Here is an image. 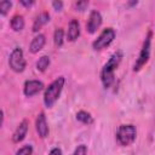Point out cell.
I'll use <instances>...</instances> for the list:
<instances>
[{
  "instance_id": "obj_1",
  "label": "cell",
  "mask_w": 155,
  "mask_h": 155,
  "mask_svg": "<svg viewBox=\"0 0 155 155\" xmlns=\"http://www.w3.org/2000/svg\"><path fill=\"white\" fill-rule=\"evenodd\" d=\"M121 59H122V52L116 51L109 57L108 62L103 65L102 71H101V80L105 88H109L111 86V84L114 82L115 70L117 69L119 64L121 63Z\"/></svg>"
},
{
  "instance_id": "obj_2",
  "label": "cell",
  "mask_w": 155,
  "mask_h": 155,
  "mask_svg": "<svg viewBox=\"0 0 155 155\" xmlns=\"http://www.w3.org/2000/svg\"><path fill=\"white\" fill-rule=\"evenodd\" d=\"M64 82H65L64 78L59 76L46 87L45 93H44V103L47 108H51L57 102V99L59 98L62 90L64 87Z\"/></svg>"
},
{
  "instance_id": "obj_3",
  "label": "cell",
  "mask_w": 155,
  "mask_h": 155,
  "mask_svg": "<svg viewBox=\"0 0 155 155\" xmlns=\"http://www.w3.org/2000/svg\"><path fill=\"white\" fill-rule=\"evenodd\" d=\"M136 136H137V130H136V126H133L132 124L120 125L116 131V140L122 147L131 145L134 142Z\"/></svg>"
},
{
  "instance_id": "obj_4",
  "label": "cell",
  "mask_w": 155,
  "mask_h": 155,
  "mask_svg": "<svg viewBox=\"0 0 155 155\" xmlns=\"http://www.w3.org/2000/svg\"><path fill=\"white\" fill-rule=\"evenodd\" d=\"M150 44H151V31H148L145 40L143 42V46L140 48V52L138 54V58L133 65V71H139L148 63L150 57Z\"/></svg>"
},
{
  "instance_id": "obj_5",
  "label": "cell",
  "mask_w": 155,
  "mask_h": 155,
  "mask_svg": "<svg viewBox=\"0 0 155 155\" xmlns=\"http://www.w3.org/2000/svg\"><path fill=\"white\" fill-rule=\"evenodd\" d=\"M8 64H10V68L16 73H22L25 69L27 62H25V58H24V54L21 47H15L12 50L10 58H8Z\"/></svg>"
},
{
  "instance_id": "obj_6",
  "label": "cell",
  "mask_w": 155,
  "mask_h": 155,
  "mask_svg": "<svg viewBox=\"0 0 155 155\" xmlns=\"http://www.w3.org/2000/svg\"><path fill=\"white\" fill-rule=\"evenodd\" d=\"M115 39V30L113 28H105L99 36L92 42V48L94 51H101L105 47H108Z\"/></svg>"
},
{
  "instance_id": "obj_7",
  "label": "cell",
  "mask_w": 155,
  "mask_h": 155,
  "mask_svg": "<svg viewBox=\"0 0 155 155\" xmlns=\"http://www.w3.org/2000/svg\"><path fill=\"white\" fill-rule=\"evenodd\" d=\"M101 24H102V15L97 10L91 11V13L88 16V19H87V23H86L87 33H90V34L96 33L97 29L101 27Z\"/></svg>"
},
{
  "instance_id": "obj_8",
  "label": "cell",
  "mask_w": 155,
  "mask_h": 155,
  "mask_svg": "<svg viewBox=\"0 0 155 155\" xmlns=\"http://www.w3.org/2000/svg\"><path fill=\"white\" fill-rule=\"evenodd\" d=\"M42 88H44V84L41 81H39V80H27L24 82L23 93L27 97H33V96L38 94Z\"/></svg>"
},
{
  "instance_id": "obj_9",
  "label": "cell",
  "mask_w": 155,
  "mask_h": 155,
  "mask_svg": "<svg viewBox=\"0 0 155 155\" xmlns=\"http://www.w3.org/2000/svg\"><path fill=\"white\" fill-rule=\"evenodd\" d=\"M35 128H36L38 134L41 138H46L48 136V125H47V121H46L45 113L41 111V113L38 114L36 120H35Z\"/></svg>"
},
{
  "instance_id": "obj_10",
  "label": "cell",
  "mask_w": 155,
  "mask_h": 155,
  "mask_svg": "<svg viewBox=\"0 0 155 155\" xmlns=\"http://www.w3.org/2000/svg\"><path fill=\"white\" fill-rule=\"evenodd\" d=\"M28 121L27 120H23L17 127H16V130H15V132H13V134H12V140H13V143H19V142H22L24 138H25V136H27V132H28Z\"/></svg>"
},
{
  "instance_id": "obj_11",
  "label": "cell",
  "mask_w": 155,
  "mask_h": 155,
  "mask_svg": "<svg viewBox=\"0 0 155 155\" xmlns=\"http://www.w3.org/2000/svg\"><path fill=\"white\" fill-rule=\"evenodd\" d=\"M45 42H46V36L44 34H38L31 40V42L29 45V51L31 53H38L39 51L42 50V47L45 46Z\"/></svg>"
},
{
  "instance_id": "obj_12",
  "label": "cell",
  "mask_w": 155,
  "mask_h": 155,
  "mask_svg": "<svg viewBox=\"0 0 155 155\" xmlns=\"http://www.w3.org/2000/svg\"><path fill=\"white\" fill-rule=\"evenodd\" d=\"M80 35V24L78 19H71L69 22L68 27V33H67V39L69 41H75Z\"/></svg>"
},
{
  "instance_id": "obj_13",
  "label": "cell",
  "mask_w": 155,
  "mask_h": 155,
  "mask_svg": "<svg viewBox=\"0 0 155 155\" xmlns=\"http://www.w3.org/2000/svg\"><path fill=\"white\" fill-rule=\"evenodd\" d=\"M50 22V13L48 12H41L39 13V16H36V18L34 19V23H33V31L34 33H38L46 23Z\"/></svg>"
},
{
  "instance_id": "obj_14",
  "label": "cell",
  "mask_w": 155,
  "mask_h": 155,
  "mask_svg": "<svg viewBox=\"0 0 155 155\" xmlns=\"http://www.w3.org/2000/svg\"><path fill=\"white\" fill-rule=\"evenodd\" d=\"M10 25H11V28H12L15 31H21V30H23V28H24V18H23V16H22V15H15V16L11 18Z\"/></svg>"
},
{
  "instance_id": "obj_15",
  "label": "cell",
  "mask_w": 155,
  "mask_h": 155,
  "mask_svg": "<svg viewBox=\"0 0 155 155\" xmlns=\"http://www.w3.org/2000/svg\"><path fill=\"white\" fill-rule=\"evenodd\" d=\"M76 120H79L80 122L85 124V125H90L93 122V117L90 113L85 111V110H80L76 113Z\"/></svg>"
},
{
  "instance_id": "obj_16",
  "label": "cell",
  "mask_w": 155,
  "mask_h": 155,
  "mask_svg": "<svg viewBox=\"0 0 155 155\" xmlns=\"http://www.w3.org/2000/svg\"><path fill=\"white\" fill-rule=\"evenodd\" d=\"M50 63H51V61H50V57H48V56H42V57H40V58L38 59V62H36V70L40 71V73L45 71V70L48 68Z\"/></svg>"
},
{
  "instance_id": "obj_17",
  "label": "cell",
  "mask_w": 155,
  "mask_h": 155,
  "mask_svg": "<svg viewBox=\"0 0 155 155\" xmlns=\"http://www.w3.org/2000/svg\"><path fill=\"white\" fill-rule=\"evenodd\" d=\"M63 40H64V31L62 28H56L54 33H53V42L56 47H61L63 45Z\"/></svg>"
},
{
  "instance_id": "obj_18",
  "label": "cell",
  "mask_w": 155,
  "mask_h": 155,
  "mask_svg": "<svg viewBox=\"0 0 155 155\" xmlns=\"http://www.w3.org/2000/svg\"><path fill=\"white\" fill-rule=\"evenodd\" d=\"M16 155H33V147L30 144L23 145L22 148H19L16 153Z\"/></svg>"
},
{
  "instance_id": "obj_19",
  "label": "cell",
  "mask_w": 155,
  "mask_h": 155,
  "mask_svg": "<svg viewBox=\"0 0 155 155\" xmlns=\"http://www.w3.org/2000/svg\"><path fill=\"white\" fill-rule=\"evenodd\" d=\"M11 6H12V2H11V1H7V0L1 1V2H0V13H1L2 16H5V15L8 12V10L11 8Z\"/></svg>"
},
{
  "instance_id": "obj_20",
  "label": "cell",
  "mask_w": 155,
  "mask_h": 155,
  "mask_svg": "<svg viewBox=\"0 0 155 155\" xmlns=\"http://www.w3.org/2000/svg\"><path fill=\"white\" fill-rule=\"evenodd\" d=\"M73 155H87V147L85 144L78 145V148L74 150Z\"/></svg>"
},
{
  "instance_id": "obj_21",
  "label": "cell",
  "mask_w": 155,
  "mask_h": 155,
  "mask_svg": "<svg viewBox=\"0 0 155 155\" xmlns=\"http://www.w3.org/2000/svg\"><path fill=\"white\" fill-rule=\"evenodd\" d=\"M87 6H88V1H76L74 4V7L76 8V11H84L86 10Z\"/></svg>"
},
{
  "instance_id": "obj_22",
  "label": "cell",
  "mask_w": 155,
  "mask_h": 155,
  "mask_svg": "<svg viewBox=\"0 0 155 155\" xmlns=\"http://www.w3.org/2000/svg\"><path fill=\"white\" fill-rule=\"evenodd\" d=\"M52 7L56 10V11H61L63 8V2L62 1H53L52 2Z\"/></svg>"
},
{
  "instance_id": "obj_23",
  "label": "cell",
  "mask_w": 155,
  "mask_h": 155,
  "mask_svg": "<svg viewBox=\"0 0 155 155\" xmlns=\"http://www.w3.org/2000/svg\"><path fill=\"white\" fill-rule=\"evenodd\" d=\"M48 155H62V149L61 148H53V149H51Z\"/></svg>"
},
{
  "instance_id": "obj_24",
  "label": "cell",
  "mask_w": 155,
  "mask_h": 155,
  "mask_svg": "<svg viewBox=\"0 0 155 155\" xmlns=\"http://www.w3.org/2000/svg\"><path fill=\"white\" fill-rule=\"evenodd\" d=\"M19 4H21V5H23V6H25V7H30V6H33V5H34V0H30V1L21 0V1H19Z\"/></svg>"
}]
</instances>
